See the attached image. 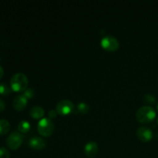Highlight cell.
<instances>
[{"mask_svg":"<svg viewBox=\"0 0 158 158\" xmlns=\"http://www.w3.org/2000/svg\"><path fill=\"white\" fill-rule=\"evenodd\" d=\"M156 117V112L151 106H143L137 110L136 117L139 122L143 123H150Z\"/></svg>","mask_w":158,"mask_h":158,"instance_id":"2","label":"cell"},{"mask_svg":"<svg viewBox=\"0 0 158 158\" xmlns=\"http://www.w3.org/2000/svg\"><path fill=\"white\" fill-rule=\"evenodd\" d=\"M137 137L143 142H148L153 138V132L149 127H141L137 131Z\"/></svg>","mask_w":158,"mask_h":158,"instance_id":"7","label":"cell"},{"mask_svg":"<svg viewBox=\"0 0 158 158\" xmlns=\"http://www.w3.org/2000/svg\"><path fill=\"white\" fill-rule=\"evenodd\" d=\"M157 110H158V103H157Z\"/></svg>","mask_w":158,"mask_h":158,"instance_id":"23","label":"cell"},{"mask_svg":"<svg viewBox=\"0 0 158 158\" xmlns=\"http://www.w3.org/2000/svg\"><path fill=\"white\" fill-rule=\"evenodd\" d=\"M143 100L148 103H153L156 101V98L152 94H145L144 97H143Z\"/></svg>","mask_w":158,"mask_h":158,"instance_id":"16","label":"cell"},{"mask_svg":"<svg viewBox=\"0 0 158 158\" xmlns=\"http://www.w3.org/2000/svg\"><path fill=\"white\" fill-rule=\"evenodd\" d=\"M84 151L86 156L89 157H95L98 152V144L95 141H89L84 147Z\"/></svg>","mask_w":158,"mask_h":158,"instance_id":"9","label":"cell"},{"mask_svg":"<svg viewBox=\"0 0 158 158\" xmlns=\"http://www.w3.org/2000/svg\"><path fill=\"white\" fill-rule=\"evenodd\" d=\"M5 107H6V103L2 99H0V112L2 111L5 109Z\"/></svg>","mask_w":158,"mask_h":158,"instance_id":"20","label":"cell"},{"mask_svg":"<svg viewBox=\"0 0 158 158\" xmlns=\"http://www.w3.org/2000/svg\"><path fill=\"white\" fill-rule=\"evenodd\" d=\"M74 110V104L72 101L69 100H60L56 105V110L59 114L66 115L72 112Z\"/></svg>","mask_w":158,"mask_h":158,"instance_id":"5","label":"cell"},{"mask_svg":"<svg viewBox=\"0 0 158 158\" xmlns=\"http://www.w3.org/2000/svg\"><path fill=\"white\" fill-rule=\"evenodd\" d=\"M34 94H35V92H34V90L32 88H27V89L24 91V93H23V95H24L27 99H30L32 98V97H33Z\"/></svg>","mask_w":158,"mask_h":158,"instance_id":"18","label":"cell"},{"mask_svg":"<svg viewBox=\"0 0 158 158\" xmlns=\"http://www.w3.org/2000/svg\"><path fill=\"white\" fill-rule=\"evenodd\" d=\"M157 123H158V117H157Z\"/></svg>","mask_w":158,"mask_h":158,"instance_id":"22","label":"cell"},{"mask_svg":"<svg viewBox=\"0 0 158 158\" xmlns=\"http://www.w3.org/2000/svg\"><path fill=\"white\" fill-rule=\"evenodd\" d=\"M23 140V135L20 134L19 132H12V134H9V137H7L6 143H7L8 147L12 150H15L20 147Z\"/></svg>","mask_w":158,"mask_h":158,"instance_id":"4","label":"cell"},{"mask_svg":"<svg viewBox=\"0 0 158 158\" xmlns=\"http://www.w3.org/2000/svg\"><path fill=\"white\" fill-rule=\"evenodd\" d=\"M30 123L26 120H22L18 125V129L20 132L26 133L30 130Z\"/></svg>","mask_w":158,"mask_h":158,"instance_id":"13","label":"cell"},{"mask_svg":"<svg viewBox=\"0 0 158 158\" xmlns=\"http://www.w3.org/2000/svg\"><path fill=\"white\" fill-rule=\"evenodd\" d=\"M10 129V123L5 119L0 120V135H4L7 134Z\"/></svg>","mask_w":158,"mask_h":158,"instance_id":"12","label":"cell"},{"mask_svg":"<svg viewBox=\"0 0 158 158\" xmlns=\"http://www.w3.org/2000/svg\"><path fill=\"white\" fill-rule=\"evenodd\" d=\"M28 78L23 73H17L12 77L10 80L11 88L15 92L26 90L28 86Z\"/></svg>","mask_w":158,"mask_h":158,"instance_id":"1","label":"cell"},{"mask_svg":"<svg viewBox=\"0 0 158 158\" xmlns=\"http://www.w3.org/2000/svg\"><path fill=\"white\" fill-rule=\"evenodd\" d=\"M27 100L28 99L25 97L23 94L21 95H18L15 97L13 100V107L15 108L16 110H22L26 107V104H27Z\"/></svg>","mask_w":158,"mask_h":158,"instance_id":"10","label":"cell"},{"mask_svg":"<svg viewBox=\"0 0 158 158\" xmlns=\"http://www.w3.org/2000/svg\"><path fill=\"white\" fill-rule=\"evenodd\" d=\"M11 90H12V88L9 87L7 84L4 83H0V94L8 95L9 94H10Z\"/></svg>","mask_w":158,"mask_h":158,"instance_id":"14","label":"cell"},{"mask_svg":"<svg viewBox=\"0 0 158 158\" xmlns=\"http://www.w3.org/2000/svg\"><path fill=\"white\" fill-rule=\"evenodd\" d=\"M10 154L6 148H0V158H9Z\"/></svg>","mask_w":158,"mask_h":158,"instance_id":"17","label":"cell"},{"mask_svg":"<svg viewBox=\"0 0 158 158\" xmlns=\"http://www.w3.org/2000/svg\"><path fill=\"white\" fill-rule=\"evenodd\" d=\"M29 144L32 149L42 150L46 147V142L43 137H32L29 140Z\"/></svg>","mask_w":158,"mask_h":158,"instance_id":"8","label":"cell"},{"mask_svg":"<svg viewBox=\"0 0 158 158\" xmlns=\"http://www.w3.org/2000/svg\"><path fill=\"white\" fill-rule=\"evenodd\" d=\"M101 46L108 51H115L119 47V42L112 35H106L101 40Z\"/></svg>","mask_w":158,"mask_h":158,"instance_id":"6","label":"cell"},{"mask_svg":"<svg viewBox=\"0 0 158 158\" xmlns=\"http://www.w3.org/2000/svg\"><path fill=\"white\" fill-rule=\"evenodd\" d=\"M3 73H4V69H3V68L0 66V79L2 77Z\"/></svg>","mask_w":158,"mask_h":158,"instance_id":"21","label":"cell"},{"mask_svg":"<svg viewBox=\"0 0 158 158\" xmlns=\"http://www.w3.org/2000/svg\"><path fill=\"white\" fill-rule=\"evenodd\" d=\"M37 130L40 135L48 137L52 134L54 131V124L49 118H43L39 122Z\"/></svg>","mask_w":158,"mask_h":158,"instance_id":"3","label":"cell"},{"mask_svg":"<svg viewBox=\"0 0 158 158\" xmlns=\"http://www.w3.org/2000/svg\"><path fill=\"white\" fill-rule=\"evenodd\" d=\"M77 110L80 113H82V114H86L88 113V111L89 110V106H88L87 103H80L78 105H77Z\"/></svg>","mask_w":158,"mask_h":158,"instance_id":"15","label":"cell"},{"mask_svg":"<svg viewBox=\"0 0 158 158\" xmlns=\"http://www.w3.org/2000/svg\"><path fill=\"white\" fill-rule=\"evenodd\" d=\"M29 114L33 118H41L44 115V110L40 106H33L30 109Z\"/></svg>","mask_w":158,"mask_h":158,"instance_id":"11","label":"cell"},{"mask_svg":"<svg viewBox=\"0 0 158 158\" xmlns=\"http://www.w3.org/2000/svg\"><path fill=\"white\" fill-rule=\"evenodd\" d=\"M56 110H51L49 112V114H48V115H49V118H55L56 117Z\"/></svg>","mask_w":158,"mask_h":158,"instance_id":"19","label":"cell"}]
</instances>
